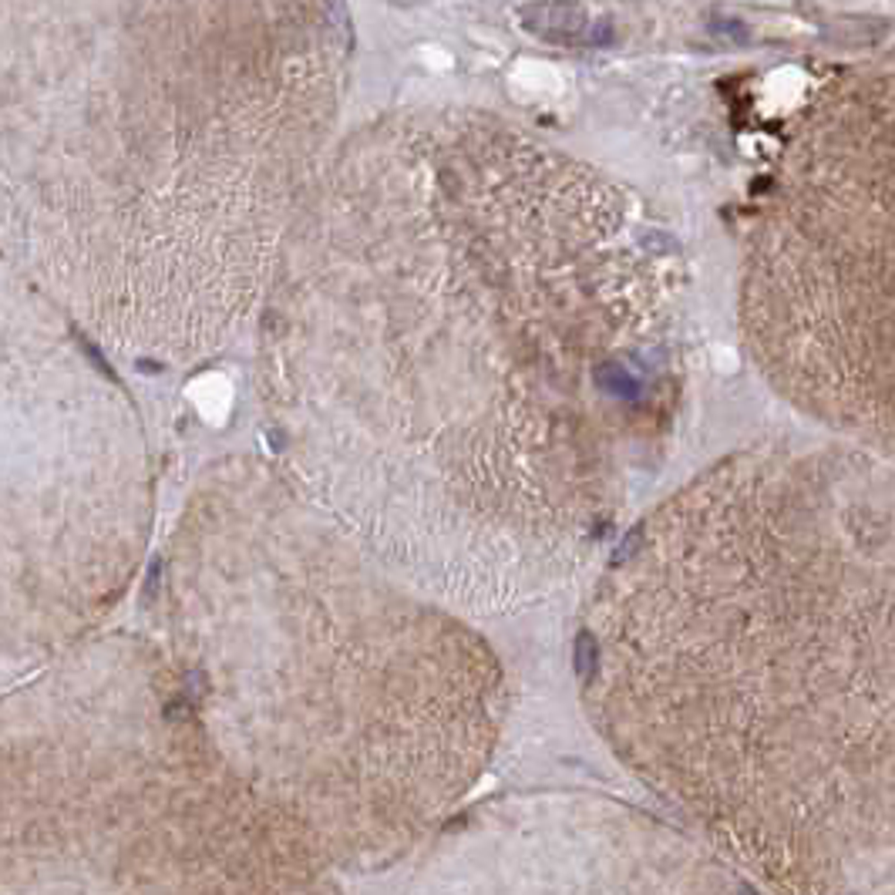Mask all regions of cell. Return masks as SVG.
Segmentation results:
<instances>
[{
	"mask_svg": "<svg viewBox=\"0 0 895 895\" xmlns=\"http://www.w3.org/2000/svg\"><path fill=\"white\" fill-rule=\"evenodd\" d=\"M737 539L724 485L626 552L586 644V703L616 757L771 895H889L892 609L818 499Z\"/></svg>",
	"mask_w": 895,
	"mask_h": 895,
	"instance_id": "1",
	"label": "cell"
},
{
	"mask_svg": "<svg viewBox=\"0 0 895 895\" xmlns=\"http://www.w3.org/2000/svg\"><path fill=\"white\" fill-rule=\"evenodd\" d=\"M183 690L334 875L424 852L489 771L505 713L489 650L394 596H296Z\"/></svg>",
	"mask_w": 895,
	"mask_h": 895,
	"instance_id": "2",
	"label": "cell"
},
{
	"mask_svg": "<svg viewBox=\"0 0 895 895\" xmlns=\"http://www.w3.org/2000/svg\"><path fill=\"white\" fill-rule=\"evenodd\" d=\"M405 895H761L707 841L592 791L491 797L451 818Z\"/></svg>",
	"mask_w": 895,
	"mask_h": 895,
	"instance_id": "4",
	"label": "cell"
},
{
	"mask_svg": "<svg viewBox=\"0 0 895 895\" xmlns=\"http://www.w3.org/2000/svg\"><path fill=\"white\" fill-rule=\"evenodd\" d=\"M0 895H344L183 684L51 781H0Z\"/></svg>",
	"mask_w": 895,
	"mask_h": 895,
	"instance_id": "3",
	"label": "cell"
}]
</instances>
